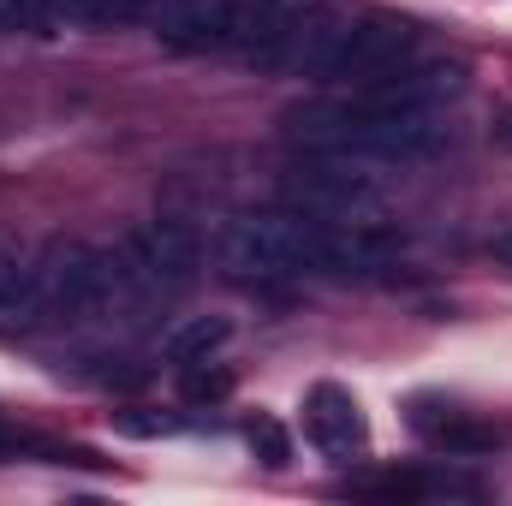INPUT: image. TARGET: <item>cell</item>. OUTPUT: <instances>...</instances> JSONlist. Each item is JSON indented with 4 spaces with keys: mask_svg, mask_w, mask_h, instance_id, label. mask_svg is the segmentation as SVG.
Segmentation results:
<instances>
[{
    "mask_svg": "<svg viewBox=\"0 0 512 506\" xmlns=\"http://www.w3.org/2000/svg\"><path fill=\"white\" fill-rule=\"evenodd\" d=\"M36 280H42V322H102L143 292L120 251H96L78 239H54L36 256Z\"/></svg>",
    "mask_w": 512,
    "mask_h": 506,
    "instance_id": "cell-2",
    "label": "cell"
},
{
    "mask_svg": "<svg viewBox=\"0 0 512 506\" xmlns=\"http://www.w3.org/2000/svg\"><path fill=\"white\" fill-rule=\"evenodd\" d=\"M489 251H495V256L512 268V227H501V233H495V245H489Z\"/></svg>",
    "mask_w": 512,
    "mask_h": 506,
    "instance_id": "cell-19",
    "label": "cell"
},
{
    "mask_svg": "<svg viewBox=\"0 0 512 506\" xmlns=\"http://www.w3.org/2000/svg\"><path fill=\"white\" fill-rule=\"evenodd\" d=\"M411 54H417V24H405L393 12H358V24H352V36H346V48H340L328 78L364 90V84H376L387 72H399Z\"/></svg>",
    "mask_w": 512,
    "mask_h": 506,
    "instance_id": "cell-5",
    "label": "cell"
},
{
    "mask_svg": "<svg viewBox=\"0 0 512 506\" xmlns=\"http://www.w3.org/2000/svg\"><path fill=\"white\" fill-rule=\"evenodd\" d=\"M0 30H30V36H54V0H0Z\"/></svg>",
    "mask_w": 512,
    "mask_h": 506,
    "instance_id": "cell-17",
    "label": "cell"
},
{
    "mask_svg": "<svg viewBox=\"0 0 512 506\" xmlns=\"http://www.w3.org/2000/svg\"><path fill=\"white\" fill-rule=\"evenodd\" d=\"M215 256L239 280H286V274H328V221L298 209H256L233 215L215 233Z\"/></svg>",
    "mask_w": 512,
    "mask_h": 506,
    "instance_id": "cell-1",
    "label": "cell"
},
{
    "mask_svg": "<svg viewBox=\"0 0 512 506\" xmlns=\"http://www.w3.org/2000/svg\"><path fill=\"white\" fill-rule=\"evenodd\" d=\"M120 256H126L131 280H137L143 292H173V286H191V280H197V268H203V239H197L191 221L161 215V221L126 233V239H120Z\"/></svg>",
    "mask_w": 512,
    "mask_h": 506,
    "instance_id": "cell-4",
    "label": "cell"
},
{
    "mask_svg": "<svg viewBox=\"0 0 512 506\" xmlns=\"http://www.w3.org/2000/svg\"><path fill=\"white\" fill-rule=\"evenodd\" d=\"M18 447H30V435H18V429H6V423H0V459H6V453H18Z\"/></svg>",
    "mask_w": 512,
    "mask_h": 506,
    "instance_id": "cell-18",
    "label": "cell"
},
{
    "mask_svg": "<svg viewBox=\"0 0 512 506\" xmlns=\"http://www.w3.org/2000/svg\"><path fill=\"white\" fill-rule=\"evenodd\" d=\"M0 322L36 328L42 322V280H36V256H18L0 245Z\"/></svg>",
    "mask_w": 512,
    "mask_h": 506,
    "instance_id": "cell-11",
    "label": "cell"
},
{
    "mask_svg": "<svg viewBox=\"0 0 512 506\" xmlns=\"http://www.w3.org/2000/svg\"><path fill=\"white\" fill-rule=\"evenodd\" d=\"M429 441H435L441 453H453V459H471V453H495V447H501V435H495L489 423H471V417H447V423H435Z\"/></svg>",
    "mask_w": 512,
    "mask_h": 506,
    "instance_id": "cell-14",
    "label": "cell"
},
{
    "mask_svg": "<svg viewBox=\"0 0 512 506\" xmlns=\"http://www.w3.org/2000/svg\"><path fill=\"white\" fill-rule=\"evenodd\" d=\"M322 0H233V30H227V48L256 66V72H274L286 36L316 12Z\"/></svg>",
    "mask_w": 512,
    "mask_h": 506,
    "instance_id": "cell-6",
    "label": "cell"
},
{
    "mask_svg": "<svg viewBox=\"0 0 512 506\" xmlns=\"http://www.w3.org/2000/svg\"><path fill=\"white\" fill-rule=\"evenodd\" d=\"M352 24H358V12H346V6H316L292 36H286V48H280V60H274V72H286V78H328L334 72V60H340V48H346V36H352Z\"/></svg>",
    "mask_w": 512,
    "mask_h": 506,
    "instance_id": "cell-9",
    "label": "cell"
},
{
    "mask_svg": "<svg viewBox=\"0 0 512 506\" xmlns=\"http://www.w3.org/2000/svg\"><path fill=\"white\" fill-rule=\"evenodd\" d=\"M304 429L310 441L334 459V465H358L370 453V423H364V405L340 387V381H316L304 393Z\"/></svg>",
    "mask_w": 512,
    "mask_h": 506,
    "instance_id": "cell-7",
    "label": "cell"
},
{
    "mask_svg": "<svg viewBox=\"0 0 512 506\" xmlns=\"http://www.w3.org/2000/svg\"><path fill=\"white\" fill-rule=\"evenodd\" d=\"M227 340H233V316H185V322L167 328L161 352H167L173 364H197V358H215Z\"/></svg>",
    "mask_w": 512,
    "mask_h": 506,
    "instance_id": "cell-12",
    "label": "cell"
},
{
    "mask_svg": "<svg viewBox=\"0 0 512 506\" xmlns=\"http://www.w3.org/2000/svg\"><path fill=\"white\" fill-rule=\"evenodd\" d=\"M149 0H54V24L66 30H96V24H131L143 18Z\"/></svg>",
    "mask_w": 512,
    "mask_h": 506,
    "instance_id": "cell-13",
    "label": "cell"
},
{
    "mask_svg": "<svg viewBox=\"0 0 512 506\" xmlns=\"http://www.w3.org/2000/svg\"><path fill=\"white\" fill-rule=\"evenodd\" d=\"M471 90V66L465 60H423V66H399V72H387L376 84H364V96L370 102H387V108H447V102H459Z\"/></svg>",
    "mask_w": 512,
    "mask_h": 506,
    "instance_id": "cell-8",
    "label": "cell"
},
{
    "mask_svg": "<svg viewBox=\"0 0 512 506\" xmlns=\"http://www.w3.org/2000/svg\"><path fill=\"white\" fill-rule=\"evenodd\" d=\"M245 441H251V453L268 471H286V465H292V435H286L274 417H256L251 429H245Z\"/></svg>",
    "mask_w": 512,
    "mask_h": 506,
    "instance_id": "cell-16",
    "label": "cell"
},
{
    "mask_svg": "<svg viewBox=\"0 0 512 506\" xmlns=\"http://www.w3.org/2000/svg\"><path fill=\"white\" fill-rule=\"evenodd\" d=\"M280 203L316 221H376L382 215V185L364 161H340V155H304L286 179H280Z\"/></svg>",
    "mask_w": 512,
    "mask_h": 506,
    "instance_id": "cell-3",
    "label": "cell"
},
{
    "mask_svg": "<svg viewBox=\"0 0 512 506\" xmlns=\"http://www.w3.org/2000/svg\"><path fill=\"white\" fill-rule=\"evenodd\" d=\"M155 24V36L179 54H209V48H227V30H233V0H149L143 12Z\"/></svg>",
    "mask_w": 512,
    "mask_h": 506,
    "instance_id": "cell-10",
    "label": "cell"
},
{
    "mask_svg": "<svg viewBox=\"0 0 512 506\" xmlns=\"http://www.w3.org/2000/svg\"><path fill=\"white\" fill-rule=\"evenodd\" d=\"M501 143H507V149H512V120H507V126H501Z\"/></svg>",
    "mask_w": 512,
    "mask_h": 506,
    "instance_id": "cell-20",
    "label": "cell"
},
{
    "mask_svg": "<svg viewBox=\"0 0 512 506\" xmlns=\"http://www.w3.org/2000/svg\"><path fill=\"white\" fill-rule=\"evenodd\" d=\"M233 387H239V381H233V370H221V364H209V358L179 364V393H185L191 405H221Z\"/></svg>",
    "mask_w": 512,
    "mask_h": 506,
    "instance_id": "cell-15",
    "label": "cell"
}]
</instances>
